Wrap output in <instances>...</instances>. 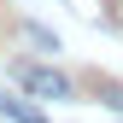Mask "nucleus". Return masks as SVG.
I'll use <instances>...</instances> for the list:
<instances>
[{"mask_svg":"<svg viewBox=\"0 0 123 123\" xmlns=\"http://www.w3.org/2000/svg\"><path fill=\"white\" fill-rule=\"evenodd\" d=\"M0 111H6L12 123H47V117H41V111H29L24 100H6V94H0Z\"/></svg>","mask_w":123,"mask_h":123,"instance_id":"nucleus-2","label":"nucleus"},{"mask_svg":"<svg viewBox=\"0 0 123 123\" xmlns=\"http://www.w3.org/2000/svg\"><path fill=\"white\" fill-rule=\"evenodd\" d=\"M18 82H24L29 94H35V100H70V82H65L59 70H41V65H24V70H18Z\"/></svg>","mask_w":123,"mask_h":123,"instance_id":"nucleus-1","label":"nucleus"}]
</instances>
